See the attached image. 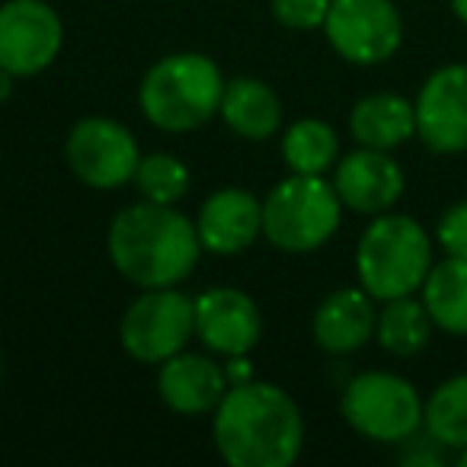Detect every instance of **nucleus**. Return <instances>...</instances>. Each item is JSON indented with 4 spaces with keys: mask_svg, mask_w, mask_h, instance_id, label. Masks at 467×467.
Returning a JSON list of instances; mask_svg holds the SVG:
<instances>
[{
    "mask_svg": "<svg viewBox=\"0 0 467 467\" xmlns=\"http://www.w3.org/2000/svg\"><path fill=\"white\" fill-rule=\"evenodd\" d=\"M212 439L231 467H288L305 448V416L288 390L254 378L221 397Z\"/></svg>",
    "mask_w": 467,
    "mask_h": 467,
    "instance_id": "1",
    "label": "nucleus"
},
{
    "mask_svg": "<svg viewBox=\"0 0 467 467\" xmlns=\"http://www.w3.org/2000/svg\"><path fill=\"white\" fill-rule=\"evenodd\" d=\"M106 247L116 273L138 288L180 285L192 275L202 254L195 221L173 205L144 199L112 218Z\"/></svg>",
    "mask_w": 467,
    "mask_h": 467,
    "instance_id": "2",
    "label": "nucleus"
},
{
    "mask_svg": "<svg viewBox=\"0 0 467 467\" xmlns=\"http://www.w3.org/2000/svg\"><path fill=\"white\" fill-rule=\"evenodd\" d=\"M224 87V74L208 55L176 52L144 74L138 103L161 131H192L218 116Z\"/></svg>",
    "mask_w": 467,
    "mask_h": 467,
    "instance_id": "3",
    "label": "nucleus"
},
{
    "mask_svg": "<svg viewBox=\"0 0 467 467\" xmlns=\"http://www.w3.org/2000/svg\"><path fill=\"white\" fill-rule=\"evenodd\" d=\"M429 269H432V237L410 214H375L358 237V285L375 301L416 295Z\"/></svg>",
    "mask_w": 467,
    "mask_h": 467,
    "instance_id": "4",
    "label": "nucleus"
},
{
    "mask_svg": "<svg viewBox=\"0 0 467 467\" xmlns=\"http://www.w3.org/2000/svg\"><path fill=\"white\" fill-rule=\"evenodd\" d=\"M339 221L343 202L324 176L292 173L263 199V234L285 254H311L324 247Z\"/></svg>",
    "mask_w": 467,
    "mask_h": 467,
    "instance_id": "5",
    "label": "nucleus"
},
{
    "mask_svg": "<svg viewBox=\"0 0 467 467\" xmlns=\"http://www.w3.org/2000/svg\"><path fill=\"white\" fill-rule=\"evenodd\" d=\"M339 410L343 420L365 439L407 441L420 432L426 403L407 378L390 371H365L346 384Z\"/></svg>",
    "mask_w": 467,
    "mask_h": 467,
    "instance_id": "6",
    "label": "nucleus"
},
{
    "mask_svg": "<svg viewBox=\"0 0 467 467\" xmlns=\"http://www.w3.org/2000/svg\"><path fill=\"white\" fill-rule=\"evenodd\" d=\"M195 337V301L170 288H144L119 324L122 349L141 365H161Z\"/></svg>",
    "mask_w": 467,
    "mask_h": 467,
    "instance_id": "7",
    "label": "nucleus"
},
{
    "mask_svg": "<svg viewBox=\"0 0 467 467\" xmlns=\"http://www.w3.org/2000/svg\"><path fill=\"white\" fill-rule=\"evenodd\" d=\"M324 33L343 61L371 67L397 55L403 20L394 0H330Z\"/></svg>",
    "mask_w": 467,
    "mask_h": 467,
    "instance_id": "8",
    "label": "nucleus"
},
{
    "mask_svg": "<svg viewBox=\"0 0 467 467\" xmlns=\"http://www.w3.org/2000/svg\"><path fill=\"white\" fill-rule=\"evenodd\" d=\"M67 167L90 189H119L135 176L141 161L138 141L122 122L103 116L80 119L65 141Z\"/></svg>",
    "mask_w": 467,
    "mask_h": 467,
    "instance_id": "9",
    "label": "nucleus"
},
{
    "mask_svg": "<svg viewBox=\"0 0 467 467\" xmlns=\"http://www.w3.org/2000/svg\"><path fill=\"white\" fill-rule=\"evenodd\" d=\"M65 26L46 0H7L0 7V67L36 78L61 52Z\"/></svg>",
    "mask_w": 467,
    "mask_h": 467,
    "instance_id": "10",
    "label": "nucleus"
},
{
    "mask_svg": "<svg viewBox=\"0 0 467 467\" xmlns=\"http://www.w3.org/2000/svg\"><path fill=\"white\" fill-rule=\"evenodd\" d=\"M416 138L432 154L467 150V65H445L426 78L413 99Z\"/></svg>",
    "mask_w": 467,
    "mask_h": 467,
    "instance_id": "11",
    "label": "nucleus"
},
{
    "mask_svg": "<svg viewBox=\"0 0 467 467\" xmlns=\"http://www.w3.org/2000/svg\"><path fill=\"white\" fill-rule=\"evenodd\" d=\"M263 317L256 301L241 288H208L195 298V337L218 356H247L256 349Z\"/></svg>",
    "mask_w": 467,
    "mask_h": 467,
    "instance_id": "12",
    "label": "nucleus"
},
{
    "mask_svg": "<svg viewBox=\"0 0 467 467\" xmlns=\"http://www.w3.org/2000/svg\"><path fill=\"white\" fill-rule=\"evenodd\" d=\"M403 170L388 150L358 148L337 161L333 167V189H337L343 208L358 214H384L400 202L403 195Z\"/></svg>",
    "mask_w": 467,
    "mask_h": 467,
    "instance_id": "13",
    "label": "nucleus"
},
{
    "mask_svg": "<svg viewBox=\"0 0 467 467\" xmlns=\"http://www.w3.org/2000/svg\"><path fill=\"white\" fill-rule=\"evenodd\" d=\"M195 231H199L202 250L208 254H244L263 234V202L241 186L218 189L202 202Z\"/></svg>",
    "mask_w": 467,
    "mask_h": 467,
    "instance_id": "14",
    "label": "nucleus"
},
{
    "mask_svg": "<svg viewBox=\"0 0 467 467\" xmlns=\"http://www.w3.org/2000/svg\"><path fill=\"white\" fill-rule=\"evenodd\" d=\"M157 394L173 413L182 416H199L214 413L221 397L227 394V378L224 365H218L208 356H195V352H176L167 362H161L157 371Z\"/></svg>",
    "mask_w": 467,
    "mask_h": 467,
    "instance_id": "15",
    "label": "nucleus"
},
{
    "mask_svg": "<svg viewBox=\"0 0 467 467\" xmlns=\"http://www.w3.org/2000/svg\"><path fill=\"white\" fill-rule=\"evenodd\" d=\"M314 339L330 356H349L375 339L378 311L375 298L358 288H337L314 311Z\"/></svg>",
    "mask_w": 467,
    "mask_h": 467,
    "instance_id": "16",
    "label": "nucleus"
},
{
    "mask_svg": "<svg viewBox=\"0 0 467 467\" xmlns=\"http://www.w3.org/2000/svg\"><path fill=\"white\" fill-rule=\"evenodd\" d=\"M349 131L362 148L394 150L416 138V106L400 93H368L352 106Z\"/></svg>",
    "mask_w": 467,
    "mask_h": 467,
    "instance_id": "17",
    "label": "nucleus"
},
{
    "mask_svg": "<svg viewBox=\"0 0 467 467\" xmlns=\"http://www.w3.org/2000/svg\"><path fill=\"white\" fill-rule=\"evenodd\" d=\"M218 116L234 135L247 141H269L282 125V99L269 84L256 78H234L224 87Z\"/></svg>",
    "mask_w": 467,
    "mask_h": 467,
    "instance_id": "18",
    "label": "nucleus"
},
{
    "mask_svg": "<svg viewBox=\"0 0 467 467\" xmlns=\"http://www.w3.org/2000/svg\"><path fill=\"white\" fill-rule=\"evenodd\" d=\"M420 298L439 330L467 337V260L445 256L441 263H432Z\"/></svg>",
    "mask_w": 467,
    "mask_h": 467,
    "instance_id": "19",
    "label": "nucleus"
},
{
    "mask_svg": "<svg viewBox=\"0 0 467 467\" xmlns=\"http://www.w3.org/2000/svg\"><path fill=\"white\" fill-rule=\"evenodd\" d=\"M432 317H429L422 298L403 295V298L384 301L381 314H378L375 339L381 343L384 352L397 358H410L416 352H422L432 339Z\"/></svg>",
    "mask_w": 467,
    "mask_h": 467,
    "instance_id": "20",
    "label": "nucleus"
},
{
    "mask_svg": "<svg viewBox=\"0 0 467 467\" xmlns=\"http://www.w3.org/2000/svg\"><path fill=\"white\" fill-rule=\"evenodd\" d=\"M282 157H285L292 173L324 176L330 167H337L339 138L320 119H298L292 129L282 135Z\"/></svg>",
    "mask_w": 467,
    "mask_h": 467,
    "instance_id": "21",
    "label": "nucleus"
},
{
    "mask_svg": "<svg viewBox=\"0 0 467 467\" xmlns=\"http://www.w3.org/2000/svg\"><path fill=\"white\" fill-rule=\"evenodd\" d=\"M429 439L435 445L464 451L467 448V375H454L441 381L429 394L426 413H422Z\"/></svg>",
    "mask_w": 467,
    "mask_h": 467,
    "instance_id": "22",
    "label": "nucleus"
},
{
    "mask_svg": "<svg viewBox=\"0 0 467 467\" xmlns=\"http://www.w3.org/2000/svg\"><path fill=\"white\" fill-rule=\"evenodd\" d=\"M131 182H135L138 195H141L144 202L176 205V202L189 192L192 176H189V167L180 161V157L157 150V154H144L141 161H138Z\"/></svg>",
    "mask_w": 467,
    "mask_h": 467,
    "instance_id": "23",
    "label": "nucleus"
},
{
    "mask_svg": "<svg viewBox=\"0 0 467 467\" xmlns=\"http://www.w3.org/2000/svg\"><path fill=\"white\" fill-rule=\"evenodd\" d=\"M330 0H273V16L285 29H324Z\"/></svg>",
    "mask_w": 467,
    "mask_h": 467,
    "instance_id": "24",
    "label": "nucleus"
},
{
    "mask_svg": "<svg viewBox=\"0 0 467 467\" xmlns=\"http://www.w3.org/2000/svg\"><path fill=\"white\" fill-rule=\"evenodd\" d=\"M435 244L445 256L467 260V202H454L435 224Z\"/></svg>",
    "mask_w": 467,
    "mask_h": 467,
    "instance_id": "25",
    "label": "nucleus"
},
{
    "mask_svg": "<svg viewBox=\"0 0 467 467\" xmlns=\"http://www.w3.org/2000/svg\"><path fill=\"white\" fill-rule=\"evenodd\" d=\"M224 378H227V388H234V384H247V381H254V368H250L247 356H227Z\"/></svg>",
    "mask_w": 467,
    "mask_h": 467,
    "instance_id": "26",
    "label": "nucleus"
},
{
    "mask_svg": "<svg viewBox=\"0 0 467 467\" xmlns=\"http://www.w3.org/2000/svg\"><path fill=\"white\" fill-rule=\"evenodd\" d=\"M14 74L7 71V67H0V103H7L10 93H14Z\"/></svg>",
    "mask_w": 467,
    "mask_h": 467,
    "instance_id": "27",
    "label": "nucleus"
},
{
    "mask_svg": "<svg viewBox=\"0 0 467 467\" xmlns=\"http://www.w3.org/2000/svg\"><path fill=\"white\" fill-rule=\"evenodd\" d=\"M451 4V10H454V16H458L461 23L467 26V0H448Z\"/></svg>",
    "mask_w": 467,
    "mask_h": 467,
    "instance_id": "28",
    "label": "nucleus"
},
{
    "mask_svg": "<svg viewBox=\"0 0 467 467\" xmlns=\"http://www.w3.org/2000/svg\"><path fill=\"white\" fill-rule=\"evenodd\" d=\"M458 464H461V467H467V448H464V451H461V458H458Z\"/></svg>",
    "mask_w": 467,
    "mask_h": 467,
    "instance_id": "29",
    "label": "nucleus"
}]
</instances>
